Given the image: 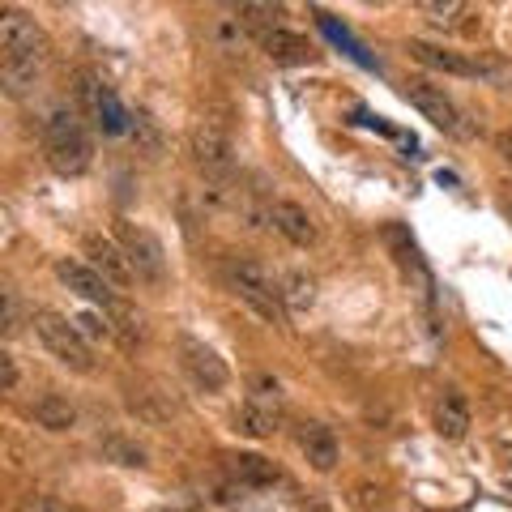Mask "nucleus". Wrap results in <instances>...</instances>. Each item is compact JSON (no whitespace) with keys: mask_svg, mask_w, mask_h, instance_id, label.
<instances>
[{"mask_svg":"<svg viewBox=\"0 0 512 512\" xmlns=\"http://www.w3.org/2000/svg\"><path fill=\"white\" fill-rule=\"evenodd\" d=\"M43 146H47V163L56 175H86L94 163V141L82 124V111L77 107H56L52 116L43 120Z\"/></svg>","mask_w":512,"mask_h":512,"instance_id":"f257e3e1","label":"nucleus"},{"mask_svg":"<svg viewBox=\"0 0 512 512\" xmlns=\"http://www.w3.org/2000/svg\"><path fill=\"white\" fill-rule=\"evenodd\" d=\"M227 282L231 291L248 303L256 316L274 320V325H286V308H282V291H278V278L269 274L261 261H227Z\"/></svg>","mask_w":512,"mask_h":512,"instance_id":"f03ea898","label":"nucleus"},{"mask_svg":"<svg viewBox=\"0 0 512 512\" xmlns=\"http://www.w3.org/2000/svg\"><path fill=\"white\" fill-rule=\"evenodd\" d=\"M35 333L43 350L52 355L56 363H64L69 372H94V355H90V342L77 333L73 320H64L60 312H39L35 316Z\"/></svg>","mask_w":512,"mask_h":512,"instance_id":"7ed1b4c3","label":"nucleus"},{"mask_svg":"<svg viewBox=\"0 0 512 512\" xmlns=\"http://www.w3.org/2000/svg\"><path fill=\"white\" fill-rule=\"evenodd\" d=\"M188 158H192V167L205 175V184H227L231 171H235V146H231V137L222 133L218 124H210V120L192 124V133H188Z\"/></svg>","mask_w":512,"mask_h":512,"instance_id":"20e7f679","label":"nucleus"},{"mask_svg":"<svg viewBox=\"0 0 512 512\" xmlns=\"http://www.w3.org/2000/svg\"><path fill=\"white\" fill-rule=\"evenodd\" d=\"M0 52L5 56H22V60H43L47 64V43L43 26L30 18L26 9H13V5H0Z\"/></svg>","mask_w":512,"mask_h":512,"instance_id":"39448f33","label":"nucleus"},{"mask_svg":"<svg viewBox=\"0 0 512 512\" xmlns=\"http://www.w3.org/2000/svg\"><path fill=\"white\" fill-rule=\"evenodd\" d=\"M406 99L410 107H419V116L431 120L448 137H470V124H466V111L453 103V94H444V86H431V82H410L406 86Z\"/></svg>","mask_w":512,"mask_h":512,"instance_id":"423d86ee","label":"nucleus"},{"mask_svg":"<svg viewBox=\"0 0 512 512\" xmlns=\"http://www.w3.org/2000/svg\"><path fill=\"white\" fill-rule=\"evenodd\" d=\"M120 248L128 252V265H133V274L141 282H150V286L167 282V252L154 231L137 227V222H120Z\"/></svg>","mask_w":512,"mask_h":512,"instance_id":"0eeeda50","label":"nucleus"},{"mask_svg":"<svg viewBox=\"0 0 512 512\" xmlns=\"http://www.w3.org/2000/svg\"><path fill=\"white\" fill-rule=\"evenodd\" d=\"M77 103H82L77 111H86V116L99 124L107 137L128 133V120H133V116L120 107V99L111 94V86H103L94 73H77Z\"/></svg>","mask_w":512,"mask_h":512,"instance_id":"6e6552de","label":"nucleus"},{"mask_svg":"<svg viewBox=\"0 0 512 512\" xmlns=\"http://www.w3.org/2000/svg\"><path fill=\"white\" fill-rule=\"evenodd\" d=\"M82 252H86V265H94V269H99V274L111 282V291H128V286L137 282L133 265H128V252H124L111 235L90 231V235L82 239Z\"/></svg>","mask_w":512,"mask_h":512,"instance_id":"1a4fd4ad","label":"nucleus"},{"mask_svg":"<svg viewBox=\"0 0 512 512\" xmlns=\"http://www.w3.org/2000/svg\"><path fill=\"white\" fill-rule=\"evenodd\" d=\"M180 363H184L188 380L197 384V389H205V393H222L231 384V367L218 359L214 346H205L197 338H180Z\"/></svg>","mask_w":512,"mask_h":512,"instance_id":"9d476101","label":"nucleus"},{"mask_svg":"<svg viewBox=\"0 0 512 512\" xmlns=\"http://www.w3.org/2000/svg\"><path fill=\"white\" fill-rule=\"evenodd\" d=\"M56 278L69 286L73 295H82L86 303H99L103 312L111 308V303H116V291H111V282H107L94 265H86V261H56Z\"/></svg>","mask_w":512,"mask_h":512,"instance_id":"9b49d317","label":"nucleus"},{"mask_svg":"<svg viewBox=\"0 0 512 512\" xmlns=\"http://www.w3.org/2000/svg\"><path fill=\"white\" fill-rule=\"evenodd\" d=\"M269 222H274V231L278 235H286L295 248H312L316 239H320V227H316V218L303 210L299 201H286V197H278V201H269Z\"/></svg>","mask_w":512,"mask_h":512,"instance_id":"f8f14e48","label":"nucleus"},{"mask_svg":"<svg viewBox=\"0 0 512 512\" xmlns=\"http://www.w3.org/2000/svg\"><path fill=\"white\" fill-rule=\"evenodd\" d=\"M406 52L427 64V69L436 73H448V77H478V56H466V52H448L440 43H423V39H410Z\"/></svg>","mask_w":512,"mask_h":512,"instance_id":"ddd939ff","label":"nucleus"},{"mask_svg":"<svg viewBox=\"0 0 512 512\" xmlns=\"http://www.w3.org/2000/svg\"><path fill=\"white\" fill-rule=\"evenodd\" d=\"M227 470L235 478V487H248V491H269L282 483V470L261 453H235L227 457Z\"/></svg>","mask_w":512,"mask_h":512,"instance_id":"4468645a","label":"nucleus"},{"mask_svg":"<svg viewBox=\"0 0 512 512\" xmlns=\"http://www.w3.org/2000/svg\"><path fill=\"white\" fill-rule=\"evenodd\" d=\"M261 47H265V56L274 60V64H312L316 60V47L299 35V30H265L261 35Z\"/></svg>","mask_w":512,"mask_h":512,"instance_id":"2eb2a0df","label":"nucleus"},{"mask_svg":"<svg viewBox=\"0 0 512 512\" xmlns=\"http://www.w3.org/2000/svg\"><path fill=\"white\" fill-rule=\"evenodd\" d=\"M39 82H43V60H22V56L0 60V94L5 99H26V94H35Z\"/></svg>","mask_w":512,"mask_h":512,"instance_id":"dca6fc26","label":"nucleus"},{"mask_svg":"<svg viewBox=\"0 0 512 512\" xmlns=\"http://www.w3.org/2000/svg\"><path fill=\"white\" fill-rule=\"evenodd\" d=\"M414 5H419V13L436 30H457V35H474L478 30L466 0H414Z\"/></svg>","mask_w":512,"mask_h":512,"instance_id":"f3484780","label":"nucleus"},{"mask_svg":"<svg viewBox=\"0 0 512 512\" xmlns=\"http://www.w3.org/2000/svg\"><path fill=\"white\" fill-rule=\"evenodd\" d=\"M299 448H303V457H308V466H312L316 474H329L333 466H338V457H342V444H338V436H333L329 427H320V423L303 427Z\"/></svg>","mask_w":512,"mask_h":512,"instance_id":"a211bd4d","label":"nucleus"},{"mask_svg":"<svg viewBox=\"0 0 512 512\" xmlns=\"http://www.w3.org/2000/svg\"><path fill=\"white\" fill-rule=\"evenodd\" d=\"M278 427H282V406H265V402H252L248 397L235 414V431L239 436H252V440H269Z\"/></svg>","mask_w":512,"mask_h":512,"instance_id":"6ab92c4d","label":"nucleus"},{"mask_svg":"<svg viewBox=\"0 0 512 512\" xmlns=\"http://www.w3.org/2000/svg\"><path fill=\"white\" fill-rule=\"evenodd\" d=\"M436 431L444 440H466V431H470V406H466V397H461L457 389H448L440 402H436Z\"/></svg>","mask_w":512,"mask_h":512,"instance_id":"aec40b11","label":"nucleus"},{"mask_svg":"<svg viewBox=\"0 0 512 512\" xmlns=\"http://www.w3.org/2000/svg\"><path fill=\"white\" fill-rule=\"evenodd\" d=\"M278 291H282V308L286 312H312L316 308V278L312 274H303V269H291V274H282L278 278Z\"/></svg>","mask_w":512,"mask_h":512,"instance_id":"412c9836","label":"nucleus"},{"mask_svg":"<svg viewBox=\"0 0 512 512\" xmlns=\"http://www.w3.org/2000/svg\"><path fill=\"white\" fill-rule=\"evenodd\" d=\"M30 414H35V423L47 427V431H69L77 427V406L69 402V397L60 393H43L35 406H30Z\"/></svg>","mask_w":512,"mask_h":512,"instance_id":"4be33fe9","label":"nucleus"},{"mask_svg":"<svg viewBox=\"0 0 512 512\" xmlns=\"http://www.w3.org/2000/svg\"><path fill=\"white\" fill-rule=\"evenodd\" d=\"M99 453L107 461H116V466H128V470H146L150 461H146V448H141L137 440H128L120 436V431H107V436L99 440Z\"/></svg>","mask_w":512,"mask_h":512,"instance_id":"5701e85b","label":"nucleus"},{"mask_svg":"<svg viewBox=\"0 0 512 512\" xmlns=\"http://www.w3.org/2000/svg\"><path fill=\"white\" fill-rule=\"evenodd\" d=\"M478 77H483L487 86L512 90V60L508 56H495V52H483V56H478Z\"/></svg>","mask_w":512,"mask_h":512,"instance_id":"b1692460","label":"nucleus"},{"mask_svg":"<svg viewBox=\"0 0 512 512\" xmlns=\"http://www.w3.org/2000/svg\"><path fill=\"white\" fill-rule=\"evenodd\" d=\"M214 39H218L222 52H244V47H248V30L239 26V18H218Z\"/></svg>","mask_w":512,"mask_h":512,"instance_id":"393cba45","label":"nucleus"},{"mask_svg":"<svg viewBox=\"0 0 512 512\" xmlns=\"http://www.w3.org/2000/svg\"><path fill=\"white\" fill-rule=\"evenodd\" d=\"M252 402H265V406H282V384L274 380V376H252Z\"/></svg>","mask_w":512,"mask_h":512,"instance_id":"a878e982","label":"nucleus"},{"mask_svg":"<svg viewBox=\"0 0 512 512\" xmlns=\"http://www.w3.org/2000/svg\"><path fill=\"white\" fill-rule=\"evenodd\" d=\"M73 325H77V333H82V338H111V333H116L107 316H94V312L73 316Z\"/></svg>","mask_w":512,"mask_h":512,"instance_id":"bb28decb","label":"nucleus"},{"mask_svg":"<svg viewBox=\"0 0 512 512\" xmlns=\"http://www.w3.org/2000/svg\"><path fill=\"white\" fill-rule=\"evenodd\" d=\"M320 26H325V35H329L333 43H342V47H346V52H350V56H355L359 64H372V60H367V56H363V47H359L355 39H350V35H346V30H342L338 22H333V18H325V22H320Z\"/></svg>","mask_w":512,"mask_h":512,"instance_id":"cd10ccee","label":"nucleus"},{"mask_svg":"<svg viewBox=\"0 0 512 512\" xmlns=\"http://www.w3.org/2000/svg\"><path fill=\"white\" fill-rule=\"evenodd\" d=\"M18 512H77V508H69V504L52 500V495H35V500H26Z\"/></svg>","mask_w":512,"mask_h":512,"instance_id":"c85d7f7f","label":"nucleus"},{"mask_svg":"<svg viewBox=\"0 0 512 512\" xmlns=\"http://www.w3.org/2000/svg\"><path fill=\"white\" fill-rule=\"evenodd\" d=\"M133 120H137V124H128V128H133V137H137L146 150H158V133H154V124H150L146 116H133Z\"/></svg>","mask_w":512,"mask_h":512,"instance_id":"c756f323","label":"nucleus"},{"mask_svg":"<svg viewBox=\"0 0 512 512\" xmlns=\"http://www.w3.org/2000/svg\"><path fill=\"white\" fill-rule=\"evenodd\" d=\"M13 384H18V363H13V355L0 350V393H9Z\"/></svg>","mask_w":512,"mask_h":512,"instance_id":"7c9ffc66","label":"nucleus"},{"mask_svg":"<svg viewBox=\"0 0 512 512\" xmlns=\"http://www.w3.org/2000/svg\"><path fill=\"white\" fill-rule=\"evenodd\" d=\"M495 154L504 158V167H512V128H500V133H495Z\"/></svg>","mask_w":512,"mask_h":512,"instance_id":"2f4dec72","label":"nucleus"},{"mask_svg":"<svg viewBox=\"0 0 512 512\" xmlns=\"http://www.w3.org/2000/svg\"><path fill=\"white\" fill-rule=\"evenodd\" d=\"M13 329V303L0 295V333H9Z\"/></svg>","mask_w":512,"mask_h":512,"instance_id":"473e14b6","label":"nucleus"},{"mask_svg":"<svg viewBox=\"0 0 512 512\" xmlns=\"http://www.w3.org/2000/svg\"><path fill=\"white\" fill-rule=\"evenodd\" d=\"M227 5H235V9H244V13H256V0H227Z\"/></svg>","mask_w":512,"mask_h":512,"instance_id":"72a5a7b5","label":"nucleus"},{"mask_svg":"<svg viewBox=\"0 0 512 512\" xmlns=\"http://www.w3.org/2000/svg\"><path fill=\"white\" fill-rule=\"evenodd\" d=\"M367 5H389V0H367Z\"/></svg>","mask_w":512,"mask_h":512,"instance_id":"f704fd0d","label":"nucleus"}]
</instances>
